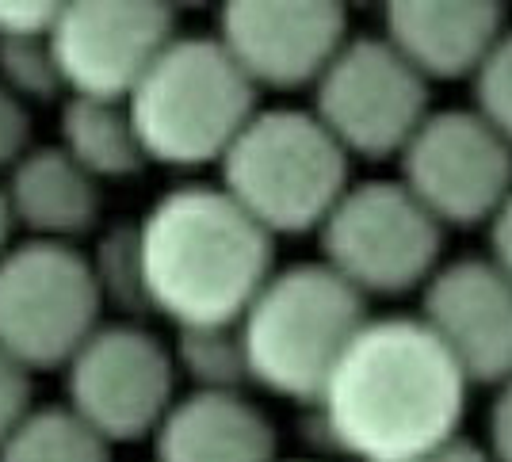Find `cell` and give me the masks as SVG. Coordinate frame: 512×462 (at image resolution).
Segmentation results:
<instances>
[{
    "label": "cell",
    "mask_w": 512,
    "mask_h": 462,
    "mask_svg": "<svg viewBox=\"0 0 512 462\" xmlns=\"http://www.w3.org/2000/svg\"><path fill=\"white\" fill-rule=\"evenodd\" d=\"M467 390L421 317H367L314 409L333 451L356 462H406L459 436Z\"/></svg>",
    "instance_id": "cell-1"
},
{
    "label": "cell",
    "mask_w": 512,
    "mask_h": 462,
    "mask_svg": "<svg viewBox=\"0 0 512 462\" xmlns=\"http://www.w3.org/2000/svg\"><path fill=\"white\" fill-rule=\"evenodd\" d=\"M146 310L188 329H234L276 272V237L222 188L161 195L134 226Z\"/></svg>",
    "instance_id": "cell-2"
},
{
    "label": "cell",
    "mask_w": 512,
    "mask_h": 462,
    "mask_svg": "<svg viewBox=\"0 0 512 462\" xmlns=\"http://www.w3.org/2000/svg\"><path fill=\"white\" fill-rule=\"evenodd\" d=\"M367 321V298L325 264L276 268L237 321L253 386L314 405L337 359Z\"/></svg>",
    "instance_id": "cell-3"
},
{
    "label": "cell",
    "mask_w": 512,
    "mask_h": 462,
    "mask_svg": "<svg viewBox=\"0 0 512 462\" xmlns=\"http://www.w3.org/2000/svg\"><path fill=\"white\" fill-rule=\"evenodd\" d=\"M146 165L199 168L222 161L256 115V88L218 39H176L127 96Z\"/></svg>",
    "instance_id": "cell-4"
},
{
    "label": "cell",
    "mask_w": 512,
    "mask_h": 462,
    "mask_svg": "<svg viewBox=\"0 0 512 462\" xmlns=\"http://www.w3.org/2000/svg\"><path fill=\"white\" fill-rule=\"evenodd\" d=\"M218 168L222 191L268 237L318 230L348 191V153L310 111H256Z\"/></svg>",
    "instance_id": "cell-5"
},
{
    "label": "cell",
    "mask_w": 512,
    "mask_h": 462,
    "mask_svg": "<svg viewBox=\"0 0 512 462\" xmlns=\"http://www.w3.org/2000/svg\"><path fill=\"white\" fill-rule=\"evenodd\" d=\"M104 298L73 245L23 241L0 256V352L23 371L65 367L100 329Z\"/></svg>",
    "instance_id": "cell-6"
},
{
    "label": "cell",
    "mask_w": 512,
    "mask_h": 462,
    "mask_svg": "<svg viewBox=\"0 0 512 462\" xmlns=\"http://www.w3.org/2000/svg\"><path fill=\"white\" fill-rule=\"evenodd\" d=\"M318 233L321 264L360 298L425 287L444 249V226L398 180L348 184Z\"/></svg>",
    "instance_id": "cell-7"
},
{
    "label": "cell",
    "mask_w": 512,
    "mask_h": 462,
    "mask_svg": "<svg viewBox=\"0 0 512 462\" xmlns=\"http://www.w3.org/2000/svg\"><path fill=\"white\" fill-rule=\"evenodd\" d=\"M325 134L352 157H398L428 119V84L379 35L348 39L314 84Z\"/></svg>",
    "instance_id": "cell-8"
},
{
    "label": "cell",
    "mask_w": 512,
    "mask_h": 462,
    "mask_svg": "<svg viewBox=\"0 0 512 462\" xmlns=\"http://www.w3.org/2000/svg\"><path fill=\"white\" fill-rule=\"evenodd\" d=\"M69 413L100 440L134 443L172 409L176 363L165 344L138 325H100L65 363Z\"/></svg>",
    "instance_id": "cell-9"
},
{
    "label": "cell",
    "mask_w": 512,
    "mask_h": 462,
    "mask_svg": "<svg viewBox=\"0 0 512 462\" xmlns=\"http://www.w3.org/2000/svg\"><path fill=\"white\" fill-rule=\"evenodd\" d=\"M176 39V16L157 0L62 4L46 35L62 88L73 100L127 104L161 50Z\"/></svg>",
    "instance_id": "cell-10"
},
{
    "label": "cell",
    "mask_w": 512,
    "mask_h": 462,
    "mask_svg": "<svg viewBox=\"0 0 512 462\" xmlns=\"http://www.w3.org/2000/svg\"><path fill=\"white\" fill-rule=\"evenodd\" d=\"M398 157V184L440 226L490 222L512 191V149L474 111H428Z\"/></svg>",
    "instance_id": "cell-11"
},
{
    "label": "cell",
    "mask_w": 512,
    "mask_h": 462,
    "mask_svg": "<svg viewBox=\"0 0 512 462\" xmlns=\"http://www.w3.org/2000/svg\"><path fill=\"white\" fill-rule=\"evenodd\" d=\"M218 46L253 88H306L348 42L341 4L325 0H237L218 12Z\"/></svg>",
    "instance_id": "cell-12"
},
{
    "label": "cell",
    "mask_w": 512,
    "mask_h": 462,
    "mask_svg": "<svg viewBox=\"0 0 512 462\" xmlns=\"http://www.w3.org/2000/svg\"><path fill=\"white\" fill-rule=\"evenodd\" d=\"M421 325L467 382L512 378V279L490 260H455L428 275Z\"/></svg>",
    "instance_id": "cell-13"
},
{
    "label": "cell",
    "mask_w": 512,
    "mask_h": 462,
    "mask_svg": "<svg viewBox=\"0 0 512 462\" xmlns=\"http://www.w3.org/2000/svg\"><path fill=\"white\" fill-rule=\"evenodd\" d=\"M383 39L421 81H459L505 35V8L490 0H406L383 12Z\"/></svg>",
    "instance_id": "cell-14"
},
{
    "label": "cell",
    "mask_w": 512,
    "mask_h": 462,
    "mask_svg": "<svg viewBox=\"0 0 512 462\" xmlns=\"http://www.w3.org/2000/svg\"><path fill=\"white\" fill-rule=\"evenodd\" d=\"M157 462H276V432L245 394H203L172 401L153 428Z\"/></svg>",
    "instance_id": "cell-15"
},
{
    "label": "cell",
    "mask_w": 512,
    "mask_h": 462,
    "mask_svg": "<svg viewBox=\"0 0 512 462\" xmlns=\"http://www.w3.org/2000/svg\"><path fill=\"white\" fill-rule=\"evenodd\" d=\"M4 203L12 226L31 230V241L69 245L96 226L100 214V188L62 149H27L12 165L4 184Z\"/></svg>",
    "instance_id": "cell-16"
},
{
    "label": "cell",
    "mask_w": 512,
    "mask_h": 462,
    "mask_svg": "<svg viewBox=\"0 0 512 462\" xmlns=\"http://www.w3.org/2000/svg\"><path fill=\"white\" fill-rule=\"evenodd\" d=\"M85 172L88 180H127L146 168L142 146L123 104L104 100H73L62 111V146H58Z\"/></svg>",
    "instance_id": "cell-17"
},
{
    "label": "cell",
    "mask_w": 512,
    "mask_h": 462,
    "mask_svg": "<svg viewBox=\"0 0 512 462\" xmlns=\"http://www.w3.org/2000/svg\"><path fill=\"white\" fill-rule=\"evenodd\" d=\"M0 462H111L107 443L69 409H31L0 443Z\"/></svg>",
    "instance_id": "cell-18"
},
{
    "label": "cell",
    "mask_w": 512,
    "mask_h": 462,
    "mask_svg": "<svg viewBox=\"0 0 512 462\" xmlns=\"http://www.w3.org/2000/svg\"><path fill=\"white\" fill-rule=\"evenodd\" d=\"M172 363H180V371L192 378L195 390H203V394H241V386L249 382L237 325L234 329H188V333H180Z\"/></svg>",
    "instance_id": "cell-19"
},
{
    "label": "cell",
    "mask_w": 512,
    "mask_h": 462,
    "mask_svg": "<svg viewBox=\"0 0 512 462\" xmlns=\"http://www.w3.org/2000/svg\"><path fill=\"white\" fill-rule=\"evenodd\" d=\"M96 291L104 302L127 310V314H142L146 310V294H142V275H138V249H134V226L127 230H111L96 245V256L88 260Z\"/></svg>",
    "instance_id": "cell-20"
},
{
    "label": "cell",
    "mask_w": 512,
    "mask_h": 462,
    "mask_svg": "<svg viewBox=\"0 0 512 462\" xmlns=\"http://www.w3.org/2000/svg\"><path fill=\"white\" fill-rule=\"evenodd\" d=\"M474 115L512 149V27L474 69Z\"/></svg>",
    "instance_id": "cell-21"
},
{
    "label": "cell",
    "mask_w": 512,
    "mask_h": 462,
    "mask_svg": "<svg viewBox=\"0 0 512 462\" xmlns=\"http://www.w3.org/2000/svg\"><path fill=\"white\" fill-rule=\"evenodd\" d=\"M0 88L16 100H50L62 81L46 39H0Z\"/></svg>",
    "instance_id": "cell-22"
},
{
    "label": "cell",
    "mask_w": 512,
    "mask_h": 462,
    "mask_svg": "<svg viewBox=\"0 0 512 462\" xmlns=\"http://www.w3.org/2000/svg\"><path fill=\"white\" fill-rule=\"evenodd\" d=\"M58 8L43 0H0V39H46Z\"/></svg>",
    "instance_id": "cell-23"
},
{
    "label": "cell",
    "mask_w": 512,
    "mask_h": 462,
    "mask_svg": "<svg viewBox=\"0 0 512 462\" xmlns=\"http://www.w3.org/2000/svg\"><path fill=\"white\" fill-rule=\"evenodd\" d=\"M31 413V375L0 352V443Z\"/></svg>",
    "instance_id": "cell-24"
},
{
    "label": "cell",
    "mask_w": 512,
    "mask_h": 462,
    "mask_svg": "<svg viewBox=\"0 0 512 462\" xmlns=\"http://www.w3.org/2000/svg\"><path fill=\"white\" fill-rule=\"evenodd\" d=\"M27 138H31V119H27V104L16 100L8 88H0V168H12L27 153Z\"/></svg>",
    "instance_id": "cell-25"
},
{
    "label": "cell",
    "mask_w": 512,
    "mask_h": 462,
    "mask_svg": "<svg viewBox=\"0 0 512 462\" xmlns=\"http://www.w3.org/2000/svg\"><path fill=\"white\" fill-rule=\"evenodd\" d=\"M490 462H512V378L497 386L490 405Z\"/></svg>",
    "instance_id": "cell-26"
},
{
    "label": "cell",
    "mask_w": 512,
    "mask_h": 462,
    "mask_svg": "<svg viewBox=\"0 0 512 462\" xmlns=\"http://www.w3.org/2000/svg\"><path fill=\"white\" fill-rule=\"evenodd\" d=\"M490 264L512 279V191L490 218Z\"/></svg>",
    "instance_id": "cell-27"
},
{
    "label": "cell",
    "mask_w": 512,
    "mask_h": 462,
    "mask_svg": "<svg viewBox=\"0 0 512 462\" xmlns=\"http://www.w3.org/2000/svg\"><path fill=\"white\" fill-rule=\"evenodd\" d=\"M406 462H490V455H486L482 447L467 443L463 436H455V440L440 443L436 451H425V455H417V459H406Z\"/></svg>",
    "instance_id": "cell-28"
},
{
    "label": "cell",
    "mask_w": 512,
    "mask_h": 462,
    "mask_svg": "<svg viewBox=\"0 0 512 462\" xmlns=\"http://www.w3.org/2000/svg\"><path fill=\"white\" fill-rule=\"evenodd\" d=\"M8 237H12V214H8V203H4V191H0V256L8 252Z\"/></svg>",
    "instance_id": "cell-29"
},
{
    "label": "cell",
    "mask_w": 512,
    "mask_h": 462,
    "mask_svg": "<svg viewBox=\"0 0 512 462\" xmlns=\"http://www.w3.org/2000/svg\"><path fill=\"white\" fill-rule=\"evenodd\" d=\"M279 462V459H276ZM287 462H310V459H287Z\"/></svg>",
    "instance_id": "cell-30"
}]
</instances>
